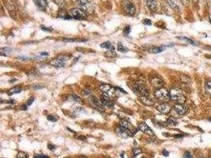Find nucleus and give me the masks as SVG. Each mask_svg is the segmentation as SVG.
<instances>
[{"label": "nucleus", "instance_id": "1", "mask_svg": "<svg viewBox=\"0 0 211 158\" xmlns=\"http://www.w3.org/2000/svg\"><path fill=\"white\" fill-rule=\"evenodd\" d=\"M170 96H171V100L176 101L177 104H183L186 101V97H185L183 92L178 88L171 89L170 91Z\"/></svg>", "mask_w": 211, "mask_h": 158}, {"label": "nucleus", "instance_id": "2", "mask_svg": "<svg viewBox=\"0 0 211 158\" xmlns=\"http://www.w3.org/2000/svg\"><path fill=\"white\" fill-rule=\"evenodd\" d=\"M76 4L86 13H92L93 11V6L89 0H76Z\"/></svg>", "mask_w": 211, "mask_h": 158}, {"label": "nucleus", "instance_id": "3", "mask_svg": "<svg viewBox=\"0 0 211 158\" xmlns=\"http://www.w3.org/2000/svg\"><path fill=\"white\" fill-rule=\"evenodd\" d=\"M156 98H157L158 100L161 101H168L171 98V96H170V92H168L166 89H164V88H161L158 89L154 93Z\"/></svg>", "mask_w": 211, "mask_h": 158}, {"label": "nucleus", "instance_id": "4", "mask_svg": "<svg viewBox=\"0 0 211 158\" xmlns=\"http://www.w3.org/2000/svg\"><path fill=\"white\" fill-rule=\"evenodd\" d=\"M71 18L76 20H83L86 18V13L80 8H74L70 10Z\"/></svg>", "mask_w": 211, "mask_h": 158}, {"label": "nucleus", "instance_id": "5", "mask_svg": "<svg viewBox=\"0 0 211 158\" xmlns=\"http://www.w3.org/2000/svg\"><path fill=\"white\" fill-rule=\"evenodd\" d=\"M133 90L139 97H149V89L143 85H135L133 86Z\"/></svg>", "mask_w": 211, "mask_h": 158}, {"label": "nucleus", "instance_id": "6", "mask_svg": "<svg viewBox=\"0 0 211 158\" xmlns=\"http://www.w3.org/2000/svg\"><path fill=\"white\" fill-rule=\"evenodd\" d=\"M100 89L101 90L102 93L108 94L109 97H113L116 93V88L112 87L111 85L108 84H102L100 86Z\"/></svg>", "mask_w": 211, "mask_h": 158}, {"label": "nucleus", "instance_id": "7", "mask_svg": "<svg viewBox=\"0 0 211 158\" xmlns=\"http://www.w3.org/2000/svg\"><path fill=\"white\" fill-rule=\"evenodd\" d=\"M123 7H124V10H125L126 13L128 15H130V16H133L135 13L136 9L135 5L132 4L130 2H129V1H127V0H126V1L124 2Z\"/></svg>", "mask_w": 211, "mask_h": 158}, {"label": "nucleus", "instance_id": "8", "mask_svg": "<svg viewBox=\"0 0 211 158\" xmlns=\"http://www.w3.org/2000/svg\"><path fill=\"white\" fill-rule=\"evenodd\" d=\"M90 104L95 109L99 112H104V105L101 103V100H98L96 97H91L89 99Z\"/></svg>", "mask_w": 211, "mask_h": 158}, {"label": "nucleus", "instance_id": "9", "mask_svg": "<svg viewBox=\"0 0 211 158\" xmlns=\"http://www.w3.org/2000/svg\"><path fill=\"white\" fill-rule=\"evenodd\" d=\"M66 59L64 57H59L56 58V59H52L51 62H50V65L53 66L54 67L56 68H61L64 67L65 65H66Z\"/></svg>", "mask_w": 211, "mask_h": 158}, {"label": "nucleus", "instance_id": "10", "mask_svg": "<svg viewBox=\"0 0 211 158\" xmlns=\"http://www.w3.org/2000/svg\"><path fill=\"white\" fill-rule=\"evenodd\" d=\"M111 97H109L108 94L102 93V96L101 97V101L103 104L104 105V107H108L109 108H112L115 106V104L112 101V99L110 98Z\"/></svg>", "mask_w": 211, "mask_h": 158}, {"label": "nucleus", "instance_id": "11", "mask_svg": "<svg viewBox=\"0 0 211 158\" xmlns=\"http://www.w3.org/2000/svg\"><path fill=\"white\" fill-rule=\"evenodd\" d=\"M116 133H117L118 135L123 137V138H128V137H132L134 135L131 131L127 130L125 127H121V126H119V127L116 128Z\"/></svg>", "mask_w": 211, "mask_h": 158}, {"label": "nucleus", "instance_id": "12", "mask_svg": "<svg viewBox=\"0 0 211 158\" xmlns=\"http://www.w3.org/2000/svg\"><path fill=\"white\" fill-rule=\"evenodd\" d=\"M119 126L127 128V130H129L130 131H131L132 133H133V134H136V132H137V130H136L135 127H134V126L132 125V124H130L129 121L126 120V119H122V120L119 122Z\"/></svg>", "mask_w": 211, "mask_h": 158}, {"label": "nucleus", "instance_id": "13", "mask_svg": "<svg viewBox=\"0 0 211 158\" xmlns=\"http://www.w3.org/2000/svg\"><path fill=\"white\" fill-rule=\"evenodd\" d=\"M169 7L175 11H180L181 10V2L180 0H168Z\"/></svg>", "mask_w": 211, "mask_h": 158}, {"label": "nucleus", "instance_id": "14", "mask_svg": "<svg viewBox=\"0 0 211 158\" xmlns=\"http://www.w3.org/2000/svg\"><path fill=\"white\" fill-rule=\"evenodd\" d=\"M139 130H141L142 132H143V133L146 134L150 135V136H154V134H153V130H152L151 128H150L146 124H145V123H142V124H139Z\"/></svg>", "mask_w": 211, "mask_h": 158}, {"label": "nucleus", "instance_id": "15", "mask_svg": "<svg viewBox=\"0 0 211 158\" xmlns=\"http://www.w3.org/2000/svg\"><path fill=\"white\" fill-rule=\"evenodd\" d=\"M171 108L169 104H166V103H164V104H160L157 107V110L160 113L164 114V115H166V114L169 113L170 111H171Z\"/></svg>", "mask_w": 211, "mask_h": 158}, {"label": "nucleus", "instance_id": "16", "mask_svg": "<svg viewBox=\"0 0 211 158\" xmlns=\"http://www.w3.org/2000/svg\"><path fill=\"white\" fill-rule=\"evenodd\" d=\"M174 111L178 114L179 115H184L187 113V108L183 105V104H177L174 106Z\"/></svg>", "mask_w": 211, "mask_h": 158}, {"label": "nucleus", "instance_id": "17", "mask_svg": "<svg viewBox=\"0 0 211 158\" xmlns=\"http://www.w3.org/2000/svg\"><path fill=\"white\" fill-rule=\"evenodd\" d=\"M151 83L153 86L155 88H157V89H161L163 86V81H162L161 79L159 78V77H153V78L151 79Z\"/></svg>", "mask_w": 211, "mask_h": 158}, {"label": "nucleus", "instance_id": "18", "mask_svg": "<svg viewBox=\"0 0 211 158\" xmlns=\"http://www.w3.org/2000/svg\"><path fill=\"white\" fill-rule=\"evenodd\" d=\"M146 1V5L150 10H156L157 7V0H145Z\"/></svg>", "mask_w": 211, "mask_h": 158}, {"label": "nucleus", "instance_id": "19", "mask_svg": "<svg viewBox=\"0 0 211 158\" xmlns=\"http://www.w3.org/2000/svg\"><path fill=\"white\" fill-rule=\"evenodd\" d=\"M140 101H141V102H142V104H145V105L151 106L153 104V100L149 98L148 97H140Z\"/></svg>", "mask_w": 211, "mask_h": 158}, {"label": "nucleus", "instance_id": "20", "mask_svg": "<svg viewBox=\"0 0 211 158\" xmlns=\"http://www.w3.org/2000/svg\"><path fill=\"white\" fill-rule=\"evenodd\" d=\"M36 6L40 7V9H45L47 7V1L46 0H33Z\"/></svg>", "mask_w": 211, "mask_h": 158}, {"label": "nucleus", "instance_id": "21", "mask_svg": "<svg viewBox=\"0 0 211 158\" xmlns=\"http://www.w3.org/2000/svg\"><path fill=\"white\" fill-rule=\"evenodd\" d=\"M22 88L20 87H13L11 89H10L8 92V94L10 96L11 95H13V94H17V93H19V92H22Z\"/></svg>", "mask_w": 211, "mask_h": 158}, {"label": "nucleus", "instance_id": "22", "mask_svg": "<svg viewBox=\"0 0 211 158\" xmlns=\"http://www.w3.org/2000/svg\"><path fill=\"white\" fill-rule=\"evenodd\" d=\"M69 99L71 100V101H74V102H76V103H79V104H81V103H82V99L80 98L79 97H78V96L76 95H71L70 96Z\"/></svg>", "mask_w": 211, "mask_h": 158}, {"label": "nucleus", "instance_id": "23", "mask_svg": "<svg viewBox=\"0 0 211 158\" xmlns=\"http://www.w3.org/2000/svg\"><path fill=\"white\" fill-rule=\"evenodd\" d=\"M165 48H161V47H155V48H153L150 50V52L153 53V54H157V53H160L161 51H164Z\"/></svg>", "mask_w": 211, "mask_h": 158}, {"label": "nucleus", "instance_id": "24", "mask_svg": "<svg viewBox=\"0 0 211 158\" xmlns=\"http://www.w3.org/2000/svg\"><path fill=\"white\" fill-rule=\"evenodd\" d=\"M53 1H54L55 3L59 7H60V8H63V7H64L65 5H66V1H65V0H53Z\"/></svg>", "mask_w": 211, "mask_h": 158}, {"label": "nucleus", "instance_id": "25", "mask_svg": "<svg viewBox=\"0 0 211 158\" xmlns=\"http://www.w3.org/2000/svg\"><path fill=\"white\" fill-rule=\"evenodd\" d=\"M101 48H108V49H112V50H113L114 48H113V47L112 46V45H111V43L109 41H105V42H104V43H102L101 45Z\"/></svg>", "mask_w": 211, "mask_h": 158}, {"label": "nucleus", "instance_id": "26", "mask_svg": "<svg viewBox=\"0 0 211 158\" xmlns=\"http://www.w3.org/2000/svg\"><path fill=\"white\" fill-rule=\"evenodd\" d=\"M85 109L82 108L81 107H78L76 108H74V115H80V114H82V113H85Z\"/></svg>", "mask_w": 211, "mask_h": 158}, {"label": "nucleus", "instance_id": "27", "mask_svg": "<svg viewBox=\"0 0 211 158\" xmlns=\"http://www.w3.org/2000/svg\"><path fill=\"white\" fill-rule=\"evenodd\" d=\"M118 50H119L120 52H127L128 51V48H127V47L124 46L122 43L118 44Z\"/></svg>", "mask_w": 211, "mask_h": 158}, {"label": "nucleus", "instance_id": "28", "mask_svg": "<svg viewBox=\"0 0 211 158\" xmlns=\"http://www.w3.org/2000/svg\"><path fill=\"white\" fill-rule=\"evenodd\" d=\"M48 119L49 121H51V122H56V121H58L59 119H60V118H59V116H57V115H48Z\"/></svg>", "mask_w": 211, "mask_h": 158}, {"label": "nucleus", "instance_id": "29", "mask_svg": "<svg viewBox=\"0 0 211 158\" xmlns=\"http://www.w3.org/2000/svg\"><path fill=\"white\" fill-rule=\"evenodd\" d=\"M167 124L170 126H176L177 124V121L173 118H169L167 120Z\"/></svg>", "mask_w": 211, "mask_h": 158}, {"label": "nucleus", "instance_id": "30", "mask_svg": "<svg viewBox=\"0 0 211 158\" xmlns=\"http://www.w3.org/2000/svg\"><path fill=\"white\" fill-rule=\"evenodd\" d=\"M205 88H206V92L211 95V82H206V85H205Z\"/></svg>", "mask_w": 211, "mask_h": 158}, {"label": "nucleus", "instance_id": "31", "mask_svg": "<svg viewBox=\"0 0 211 158\" xmlns=\"http://www.w3.org/2000/svg\"><path fill=\"white\" fill-rule=\"evenodd\" d=\"M177 38H178V39H180V40H186L187 42L191 44V45H195V43L193 41V40H192L189 39V38H187V37H185V36H178Z\"/></svg>", "mask_w": 211, "mask_h": 158}, {"label": "nucleus", "instance_id": "32", "mask_svg": "<svg viewBox=\"0 0 211 158\" xmlns=\"http://www.w3.org/2000/svg\"><path fill=\"white\" fill-rule=\"evenodd\" d=\"M16 158H29V157L28 155H27L25 153H24V152H19V153H18V155H17Z\"/></svg>", "mask_w": 211, "mask_h": 158}, {"label": "nucleus", "instance_id": "33", "mask_svg": "<svg viewBox=\"0 0 211 158\" xmlns=\"http://www.w3.org/2000/svg\"><path fill=\"white\" fill-rule=\"evenodd\" d=\"M33 88L35 89H43V88H45V86H44V85H41V84H36V85H33Z\"/></svg>", "mask_w": 211, "mask_h": 158}, {"label": "nucleus", "instance_id": "34", "mask_svg": "<svg viewBox=\"0 0 211 158\" xmlns=\"http://www.w3.org/2000/svg\"><path fill=\"white\" fill-rule=\"evenodd\" d=\"M183 158H192V153L189 151L185 152L184 155H183Z\"/></svg>", "mask_w": 211, "mask_h": 158}, {"label": "nucleus", "instance_id": "35", "mask_svg": "<svg viewBox=\"0 0 211 158\" xmlns=\"http://www.w3.org/2000/svg\"><path fill=\"white\" fill-rule=\"evenodd\" d=\"M133 153L135 156H137V155H139V153H142V151H141V150H139V149H134Z\"/></svg>", "mask_w": 211, "mask_h": 158}, {"label": "nucleus", "instance_id": "36", "mask_svg": "<svg viewBox=\"0 0 211 158\" xmlns=\"http://www.w3.org/2000/svg\"><path fill=\"white\" fill-rule=\"evenodd\" d=\"M130 27L129 26V25H127V26H126L125 28H124V33H125L126 35H128L129 33H130Z\"/></svg>", "mask_w": 211, "mask_h": 158}, {"label": "nucleus", "instance_id": "37", "mask_svg": "<svg viewBox=\"0 0 211 158\" xmlns=\"http://www.w3.org/2000/svg\"><path fill=\"white\" fill-rule=\"evenodd\" d=\"M143 24H145V25H151L152 22L150 19H145V20H143Z\"/></svg>", "mask_w": 211, "mask_h": 158}, {"label": "nucleus", "instance_id": "38", "mask_svg": "<svg viewBox=\"0 0 211 158\" xmlns=\"http://www.w3.org/2000/svg\"><path fill=\"white\" fill-rule=\"evenodd\" d=\"M65 42H79L77 39H63Z\"/></svg>", "mask_w": 211, "mask_h": 158}, {"label": "nucleus", "instance_id": "39", "mask_svg": "<svg viewBox=\"0 0 211 158\" xmlns=\"http://www.w3.org/2000/svg\"><path fill=\"white\" fill-rule=\"evenodd\" d=\"M41 29L44 30V31H46V32H51V31H52V29H51V28H48V27H46V26H41Z\"/></svg>", "mask_w": 211, "mask_h": 158}, {"label": "nucleus", "instance_id": "40", "mask_svg": "<svg viewBox=\"0 0 211 158\" xmlns=\"http://www.w3.org/2000/svg\"><path fill=\"white\" fill-rule=\"evenodd\" d=\"M34 100H35V99H34V97H30V99H29V100L28 102H27V105H29V106L31 105V104L33 103V101H34Z\"/></svg>", "mask_w": 211, "mask_h": 158}, {"label": "nucleus", "instance_id": "41", "mask_svg": "<svg viewBox=\"0 0 211 158\" xmlns=\"http://www.w3.org/2000/svg\"><path fill=\"white\" fill-rule=\"evenodd\" d=\"M33 158H48V156H45V155H42V154H38V155H36V156H35Z\"/></svg>", "mask_w": 211, "mask_h": 158}, {"label": "nucleus", "instance_id": "42", "mask_svg": "<svg viewBox=\"0 0 211 158\" xmlns=\"http://www.w3.org/2000/svg\"><path fill=\"white\" fill-rule=\"evenodd\" d=\"M180 2H181L183 4V5L188 6V5H189L190 0H180Z\"/></svg>", "mask_w": 211, "mask_h": 158}, {"label": "nucleus", "instance_id": "43", "mask_svg": "<svg viewBox=\"0 0 211 158\" xmlns=\"http://www.w3.org/2000/svg\"><path fill=\"white\" fill-rule=\"evenodd\" d=\"M12 51V48H2V51H5V52H10V51Z\"/></svg>", "mask_w": 211, "mask_h": 158}, {"label": "nucleus", "instance_id": "44", "mask_svg": "<svg viewBox=\"0 0 211 158\" xmlns=\"http://www.w3.org/2000/svg\"><path fill=\"white\" fill-rule=\"evenodd\" d=\"M163 154H164V156H168V154H169V153H168V151H167V150H163Z\"/></svg>", "mask_w": 211, "mask_h": 158}, {"label": "nucleus", "instance_id": "45", "mask_svg": "<svg viewBox=\"0 0 211 158\" xmlns=\"http://www.w3.org/2000/svg\"><path fill=\"white\" fill-rule=\"evenodd\" d=\"M19 59H23V60H25V59H29V57H25V56H23V57H19Z\"/></svg>", "mask_w": 211, "mask_h": 158}, {"label": "nucleus", "instance_id": "46", "mask_svg": "<svg viewBox=\"0 0 211 158\" xmlns=\"http://www.w3.org/2000/svg\"><path fill=\"white\" fill-rule=\"evenodd\" d=\"M40 55H48L49 54H48V52H41Z\"/></svg>", "mask_w": 211, "mask_h": 158}, {"label": "nucleus", "instance_id": "47", "mask_svg": "<svg viewBox=\"0 0 211 158\" xmlns=\"http://www.w3.org/2000/svg\"><path fill=\"white\" fill-rule=\"evenodd\" d=\"M79 158H87V157H86V156H80Z\"/></svg>", "mask_w": 211, "mask_h": 158}, {"label": "nucleus", "instance_id": "48", "mask_svg": "<svg viewBox=\"0 0 211 158\" xmlns=\"http://www.w3.org/2000/svg\"><path fill=\"white\" fill-rule=\"evenodd\" d=\"M192 1H193V2H195V3H197L198 0H192Z\"/></svg>", "mask_w": 211, "mask_h": 158}, {"label": "nucleus", "instance_id": "49", "mask_svg": "<svg viewBox=\"0 0 211 158\" xmlns=\"http://www.w3.org/2000/svg\"><path fill=\"white\" fill-rule=\"evenodd\" d=\"M209 22H210V24H211V20L210 19H209Z\"/></svg>", "mask_w": 211, "mask_h": 158}, {"label": "nucleus", "instance_id": "50", "mask_svg": "<svg viewBox=\"0 0 211 158\" xmlns=\"http://www.w3.org/2000/svg\"><path fill=\"white\" fill-rule=\"evenodd\" d=\"M209 121H210V122H211V118H209Z\"/></svg>", "mask_w": 211, "mask_h": 158}, {"label": "nucleus", "instance_id": "51", "mask_svg": "<svg viewBox=\"0 0 211 158\" xmlns=\"http://www.w3.org/2000/svg\"><path fill=\"white\" fill-rule=\"evenodd\" d=\"M142 158H146V157H145V156H143V157H142Z\"/></svg>", "mask_w": 211, "mask_h": 158}, {"label": "nucleus", "instance_id": "52", "mask_svg": "<svg viewBox=\"0 0 211 158\" xmlns=\"http://www.w3.org/2000/svg\"><path fill=\"white\" fill-rule=\"evenodd\" d=\"M198 158H204V157H198Z\"/></svg>", "mask_w": 211, "mask_h": 158}, {"label": "nucleus", "instance_id": "53", "mask_svg": "<svg viewBox=\"0 0 211 158\" xmlns=\"http://www.w3.org/2000/svg\"><path fill=\"white\" fill-rule=\"evenodd\" d=\"M210 158H211V157H210Z\"/></svg>", "mask_w": 211, "mask_h": 158}]
</instances>
